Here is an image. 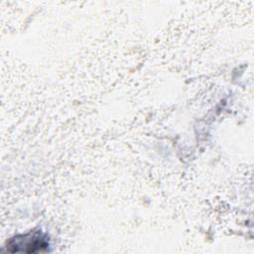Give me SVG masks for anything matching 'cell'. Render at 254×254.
Segmentation results:
<instances>
[{"label":"cell","mask_w":254,"mask_h":254,"mask_svg":"<svg viewBox=\"0 0 254 254\" xmlns=\"http://www.w3.org/2000/svg\"><path fill=\"white\" fill-rule=\"evenodd\" d=\"M6 247L10 252H43L47 251L49 247V241L43 232L33 230L26 234L12 237L7 242Z\"/></svg>","instance_id":"1"}]
</instances>
